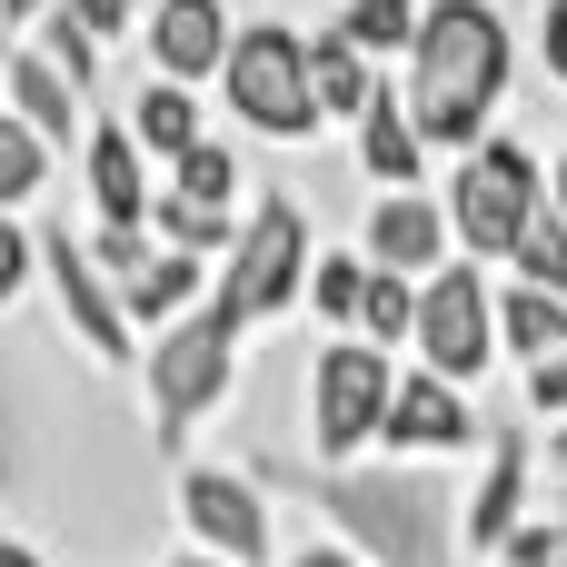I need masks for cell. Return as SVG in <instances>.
Instances as JSON below:
<instances>
[{"instance_id": "cell-1", "label": "cell", "mask_w": 567, "mask_h": 567, "mask_svg": "<svg viewBox=\"0 0 567 567\" xmlns=\"http://www.w3.org/2000/svg\"><path fill=\"white\" fill-rule=\"evenodd\" d=\"M269 488H299L329 538H349L359 567H458V488L449 468H409V458H359V468H259Z\"/></svg>"}, {"instance_id": "cell-2", "label": "cell", "mask_w": 567, "mask_h": 567, "mask_svg": "<svg viewBox=\"0 0 567 567\" xmlns=\"http://www.w3.org/2000/svg\"><path fill=\"white\" fill-rule=\"evenodd\" d=\"M399 90H409L429 150L439 159H468L478 140H498V110L518 90V20L498 0H429Z\"/></svg>"}, {"instance_id": "cell-3", "label": "cell", "mask_w": 567, "mask_h": 567, "mask_svg": "<svg viewBox=\"0 0 567 567\" xmlns=\"http://www.w3.org/2000/svg\"><path fill=\"white\" fill-rule=\"evenodd\" d=\"M239 369H249V329H239L219 299L189 309L179 329H159V339L140 349V419H150V449H159L169 468H189L199 429L239 399Z\"/></svg>"}, {"instance_id": "cell-4", "label": "cell", "mask_w": 567, "mask_h": 567, "mask_svg": "<svg viewBox=\"0 0 567 567\" xmlns=\"http://www.w3.org/2000/svg\"><path fill=\"white\" fill-rule=\"evenodd\" d=\"M439 199H449L458 259L508 269V259H518V239H528V229H538V209H548V159H538L518 130H498V140H478L468 159H449Z\"/></svg>"}, {"instance_id": "cell-5", "label": "cell", "mask_w": 567, "mask_h": 567, "mask_svg": "<svg viewBox=\"0 0 567 567\" xmlns=\"http://www.w3.org/2000/svg\"><path fill=\"white\" fill-rule=\"evenodd\" d=\"M219 100H229V120H239L249 140H269V150H299V140L329 130L319 80H309V30H299V20H239L229 70H219Z\"/></svg>"}, {"instance_id": "cell-6", "label": "cell", "mask_w": 567, "mask_h": 567, "mask_svg": "<svg viewBox=\"0 0 567 567\" xmlns=\"http://www.w3.org/2000/svg\"><path fill=\"white\" fill-rule=\"evenodd\" d=\"M389 399H399V359H389V349H369V339H319L309 369H299L309 468H359V458H379Z\"/></svg>"}, {"instance_id": "cell-7", "label": "cell", "mask_w": 567, "mask_h": 567, "mask_svg": "<svg viewBox=\"0 0 567 567\" xmlns=\"http://www.w3.org/2000/svg\"><path fill=\"white\" fill-rule=\"evenodd\" d=\"M309 269H319V229L289 189H259L239 219V249L219 259V309L239 329H279L309 309Z\"/></svg>"}, {"instance_id": "cell-8", "label": "cell", "mask_w": 567, "mask_h": 567, "mask_svg": "<svg viewBox=\"0 0 567 567\" xmlns=\"http://www.w3.org/2000/svg\"><path fill=\"white\" fill-rule=\"evenodd\" d=\"M169 518H179V538L189 548H209V558L229 567H279V508H269V478L259 468H239V458H189L179 478H169Z\"/></svg>"}, {"instance_id": "cell-9", "label": "cell", "mask_w": 567, "mask_h": 567, "mask_svg": "<svg viewBox=\"0 0 567 567\" xmlns=\"http://www.w3.org/2000/svg\"><path fill=\"white\" fill-rule=\"evenodd\" d=\"M40 289H50V309H60V339L90 359V369H140V319H130V299H120V279L90 259V239H70V219H50L40 229Z\"/></svg>"}, {"instance_id": "cell-10", "label": "cell", "mask_w": 567, "mask_h": 567, "mask_svg": "<svg viewBox=\"0 0 567 567\" xmlns=\"http://www.w3.org/2000/svg\"><path fill=\"white\" fill-rule=\"evenodd\" d=\"M419 369L478 389L488 369H508V329H498V269L478 259H449L429 289H419Z\"/></svg>"}, {"instance_id": "cell-11", "label": "cell", "mask_w": 567, "mask_h": 567, "mask_svg": "<svg viewBox=\"0 0 567 567\" xmlns=\"http://www.w3.org/2000/svg\"><path fill=\"white\" fill-rule=\"evenodd\" d=\"M488 419H478V389L439 379V369H399V399H389V429H379V458H409V468H449V458H488Z\"/></svg>"}, {"instance_id": "cell-12", "label": "cell", "mask_w": 567, "mask_h": 567, "mask_svg": "<svg viewBox=\"0 0 567 567\" xmlns=\"http://www.w3.org/2000/svg\"><path fill=\"white\" fill-rule=\"evenodd\" d=\"M538 439L528 429H498L488 439V458L468 468V488H458V538H468V567H488L518 528H538L548 508H538Z\"/></svg>"}, {"instance_id": "cell-13", "label": "cell", "mask_w": 567, "mask_h": 567, "mask_svg": "<svg viewBox=\"0 0 567 567\" xmlns=\"http://www.w3.org/2000/svg\"><path fill=\"white\" fill-rule=\"evenodd\" d=\"M80 199H90V229H150L159 159L140 150L130 120H90V140H80Z\"/></svg>"}, {"instance_id": "cell-14", "label": "cell", "mask_w": 567, "mask_h": 567, "mask_svg": "<svg viewBox=\"0 0 567 567\" xmlns=\"http://www.w3.org/2000/svg\"><path fill=\"white\" fill-rule=\"evenodd\" d=\"M359 249H369L379 269H399V279H439V269L458 259L449 199H439V189H379V199L359 209Z\"/></svg>"}, {"instance_id": "cell-15", "label": "cell", "mask_w": 567, "mask_h": 567, "mask_svg": "<svg viewBox=\"0 0 567 567\" xmlns=\"http://www.w3.org/2000/svg\"><path fill=\"white\" fill-rule=\"evenodd\" d=\"M349 159H359L369 199H379V189H439V179H429V169H439V150H429V130H419V110H409L399 70H389V90L369 100V120L349 130Z\"/></svg>"}, {"instance_id": "cell-16", "label": "cell", "mask_w": 567, "mask_h": 567, "mask_svg": "<svg viewBox=\"0 0 567 567\" xmlns=\"http://www.w3.org/2000/svg\"><path fill=\"white\" fill-rule=\"evenodd\" d=\"M140 40H150V80H189V90H219L239 20H229V0H159Z\"/></svg>"}, {"instance_id": "cell-17", "label": "cell", "mask_w": 567, "mask_h": 567, "mask_svg": "<svg viewBox=\"0 0 567 567\" xmlns=\"http://www.w3.org/2000/svg\"><path fill=\"white\" fill-rule=\"evenodd\" d=\"M0 110H20V120H30L50 150H70V159H80V140H90V120H100L90 90H80L40 40H20V60H10V100H0Z\"/></svg>"}, {"instance_id": "cell-18", "label": "cell", "mask_w": 567, "mask_h": 567, "mask_svg": "<svg viewBox=\"0 0 567 567\" xmlns=\"http://www.w3.org/2000/svg\"><path fill=\"white\" fill-rule=\"evenodd\" d=\"M120 120L140 130V150H150L159 169H179L199 140H219V130H209V100H199L189 80H150V70H140V90H130V110H120Z\"/></svg>"}, {"instance_id": "cell-19", "label": "cell", "mask_w": 567, "mask_h": 567, "mask_svg": "<svg viewBox=\"0 0 567 567\" xmlns=\"http://www.w3.org/2000/svg\"><path fill=\"white\" fill-rule=\"evenodd\" d=\"M309 80H319V110H329V130H359V120H369V100L389 90V70H379L359 40H339L329 20L309 30Z\"/></svg>"}, {"instance_id": "cell-20", "label": "cell", "mask_w": 567, "mask_h": 567, "mask_svg": "<svg viewBox=\"0 0 567 567\" xmlns=\"http://www.w3.org/2000/svg\"><path fill=\"white\" fill-rule=\"evenodd\" d=\"M498 329H508V369H538L567 349V299L528 289V279H498Z\"/></svg>"}, {"instance_id": "cell-21", "label": "cell", "mask_w": 567, "mask_h": 567, "mask_svg": "<svg viewBox=\"0 0 567 567\" xmlns=\"http://www.w3.org/2000/svg\"><path fill=\"white\" fill-rule=\"evenodd\" d=\"M419 20H429V0H339V10H329V30H339V40H359L379 70H409Z\"/></svg>"}, {"instance_id": "cell-22", "label": "cell", "mask_w": 567, "mask_h": 567, "mask_svg": "<svg viewBox=\"0 0 567 567\" xmlns=\"http://www.w3.org/2000/svg\"><path fill=\"white\" fill-rule=\"evenodd\" d=\"M159 189H179V199H199V209H229V219H249V159L229 150V140H199L179 169H159Z\"/></svg>"}, {"instance_id": "cell-23", "label": "cell", "mask_w": 567, "mask_h": 567, "mask_svg": "<svg viewBox=\"0 0 567 567\" xmlns=\"http://www.w3.org/2000/svg\"><path fill=\"white\" fill-rule=\"evenodd\" d=\"M369 279H379V259H369V249H319V269H309V319H319L329 339H359Z\"/></svg>"}, {"instance_id": "cell-24", "label": "cell", "mask_w": 567, "mask_h": 567, "mask_svg": "<svg viewBox=\"0 0 567 567\" xmlns=\"http://www.w3.org/2000/svg\"><path fill=\"white\" fill-rule=\"evenodd\" d=\"M150 239H159V249H189V259H209V269H219V259L239 249V219H229V209H199V199H179V189H159Z\"/></svg>"}, {"instance_id": "cell-25", "label": "cell", "mask_w": 567, "mask_h": 567, "mask_svg": "<svg viewBox=\"0 0 567 567\" xmlns=\"http://www.w3.org/2000/svg\"><path fill=\"white\" fill-rule=\"evenodd\" d=\"M50 169H60V150H50L20 110H0V209H30V199L50 189Z\"/></svg>"}, {"instance_id": "cell-26", "label": "cell", "mask_w": 567, "mask_h": 567, "mask_svg": "<svg viewBox=\"0 0 567 567\" xmlns=\"http://www.w3.org/2000/svg\"><path fill=\"white\" fill-rule=\"evenodd\" d=\"M419 289H429V279L379 269V279H369V309H359V339H369V349H389V359H399V349H419Z\"/></svg>"}, {"instance_id": "cell-27", "label": "cell", "mask_w": 567, "mask_h": 567, "mask_svg": "<svg viewBox=\"0 0 567 567\" xmlns=\"http://www.w3.org/2000/svg\"><path fill=\"white\" fill-rule=\"evenodd\" d=\"M508 279H528V289H558V299H567V219H558V209H538V229L518 239Z\"/></svg>"}, {"instance_id": "cell-28", "label": "cell", "mask_w": 567, "mask_h": 567, "mask_svg": "<svg viewBox=\"0 0 567 567\" xmlns=\"http://www.w3.org/2000/svg\"><path fill=\"white\" fill-rule=\"evenodd\" d=\"M30 289H40V229H30L20 209H0V319H10Z\"/></svg>"}, {"instance_id": "cell-29", "label": "cell", "mask_w": 567, "mask_h": 567, "mask_svg": "<svg viewBox=\"0 0 567 567\" xmlns=\"http://www.w3.org/2000/svg\"><path fill=\"white\" fill-rule=\"evenodd\" d=\"M30 40H40V50H50V60H60V70L80 80V90H100V40H90V30H80L70 10H50V20H40Z\"/></svg>"}, {"instance_id": "cell-30", "label": "cell", "mask_w": 567, "mask_h": 567, "mask_svg": "<svg viewBox=\"0 0 567 567\" xmlns=\"http://www.w3.org/2000/svg\"><path fill=\"white\" fill-rule=\"evenodd\" d=\"M60 10H70L100 50H120V40H140V30H150V10H159V0H60Z\"/></svg>"}, {"instance_id": "cell-31", "label": "cell", "mask_w": 567, "mask_h": 567, "mask_svg": "<svg viewBox=\"0 0 567 567\" xmlns=\"http://www.w3.org/2000/svg\"><path fill=\"white\" fill-rule=\"evenodd\" d=\"M518 399H528L538 429H558V419H567V349H558V359H538V369H518Z\"/></svg>"}, {"instance_id": "cell-32", "label": "cell", "mask_w": 567, "mask_h": 567, "mask_svg": "<svg viewBox=\"0 0 567 567\" xmlns=\"http://www.w3.org/2000/svg\"><path fill=\"white\" fill-rule=\"evenodd\" d=\"M528 60L548 70V90H567V0H538V20H528Z\"/></svg>"}, {"instance_id": "cell-33", "label": "cell", "mask_w": 567, "mask_h": 567, "mask_svg": "<svg viewBox=\"0 0 567 567\" xmlns=\"http://www.w3.org/2000/svg\"><path fill=\"white\" fill-rule=\"evenodd\" d=\"M279 567H359V548L349 538H309V548H289Z\"/></svg>"}, {"instance_id": "cell-34", "label": "cell", "mask_w": 567, "mask_h": 567, "mask_svg": "<svg viewBox=\"0 0 567 567\" xmlns=\"http://www.w3.org/2000/svg\"><path fill=\"white\" fill-rule=\"evenodd\" d=\"M50 10H60V0H0V30H10V40H20V30H40V20H50Z\"/></svg>"}, {"instance_id": "cell-35", "label": "cell", "mask_w": 567, "mask_h": 567, "mask_svg": "<svg viewBox=\"0 0 567 567\" xmlns=\"http://www.w3.org/2000/svg\"><path fill=\"white\" fill-rule=\"evenodd\" d=\"M548 209H558V219H567V140H558V150H548Z\"/></svg>"}, {"instance_id": "cell-36", "label": "cell", "mask_w": 567, "mask_h": 567, "mask_svg": "<svg viewBox=\"0 0 567 567\" xmlns=\"http://www.w3.org/2000/svg\"><path fill=\"white\" fill-rule=\"evenodd\" d=\"M0 567H50V558H40L30 538H10V528H0Z\"/></svg>"}, {"instance_id": "cell-37", "label": "cell", "mask_w": 567, "mask_h": 567, "mask_svg": "<svg viewBox=\"0 0 567 567\" xmlns=\"http://www.w3.org/2000/svg\"><path fill=\"white\" fill-rule=\"evenodd\" d=\"M159 567H229V558H209V548H169Z\"/></svg>"}, {"instance_id": "cell-38", "label": "cell", "mask_w": 567, "mask_h": 567, "mask_svg": "<svg viewBox=\"0 0 567 567\" xmlns=\"http://www.w3.org/2000/svg\"><path fill=\"white\" fill-rule=\"evenodd\" d=\"M548 468H558V478H567V419H558V429H548Z\"/></svg>"}, {"instance_id": "cell-39", "label": "cell", "mask_w": 567, "mask_h": 567, "mask_svg": "<svg viewBox=\"0 0 567 567\" xmlns=\"http://www.w3.org/2000/svg\"><path fill=\"white\" fill-rule=\"evenodd\" d=\"M10 60H20V40H10V30H0V100H10Z\"/></svg>"}, {"instance_id": "cell-40", "label": "cell", "mask_w": 567, "mask_h": 567, "mask_svg": "<svg viewBox=\"0 0 567 567\" xmlns=\"http://www.w3.org/2000/svg\"><path fill=\"white\" fill-rule=\"evenodd\" d=\"M558 548H567V498H558ZM558 567H567V558H558Z\"/></svg>"}, {"instance_id": "cell-41", "label": "cell", "mask_w": 567, "mask_h": 567, "mask_svg": "<svg viewBox=\"0 0 567 567\" xmlns=\"http://www.w3.org/2000/svg\"><path fill=\"white\" fill-rule=\"evenodd\" d=\"M0 478H10V458H0Z\"/></svg>"}]
</instances>
